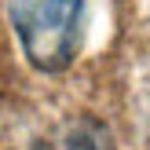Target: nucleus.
<instances>
[{"label": "nucleus", "mask_w": 150, "mask_h": 150, "mask_svg": "<svg viewBox=\"0 0 150 150\" xmlns=\"http://www.w3.org/2000/svg\"><path fill=\"white\" fill-rule=\"evenodd\" d=\"M88 0H7L18 48L37 73H66L81 55Z\"/></svg>", "instance_id": "nucleus-1"}, {"label": "nucleus", "mask_w": 150, "mask_h": 150, "mask_svg": "<svg viewBox=\"0 0 150 150\" xmlns=\"http://www.w3.org/2000/svg\"><path fill=\"white\" fill-rule=\"evenodd\" d=\"M62 150H114V136L99 117H81L66 128Z\"/></svg>", "instance_id": "nucleus-2"}]
</instances>
